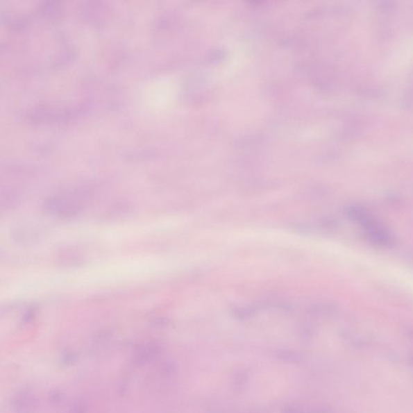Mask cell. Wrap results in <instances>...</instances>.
<instances>
[{
    "mask_svg": "<svg viewBox=\"0 0 413 413\" xmlns=\"http://www.w3.org/2000/svg\"><path fill=\"white\" fill-rule=\"evenodd\" d=\"M88 199V194L83 190L58 194L44 202V210L58 217H76L85 208Z\"/></svg>",
    "mask_w": 413,
    "mask_h": 413,
    "instance_id": "cell-1",
    "label": "cell"
}]
</instances>
